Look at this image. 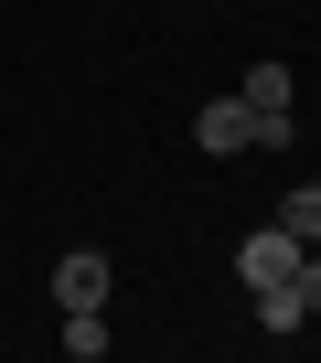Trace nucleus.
Wrapping results in <instances>:
<instances>
[{"instance_id":"nucleus-1","label":"nucleus","mask_w":321,"mask_h":363,"mask_svg":"<svg viewBox=\"0 0 321 363\" xmlns=\"http://www.w3.org/2000/svg\"><path fill=\"white\" fill-rule=\"evenodd\" d=\"M246 118H257V150H289V65H246Z\"/></svg>"},{"instance_id":"nucleus-2","label":"nucleus","mask_w":321,"mask_h":363,"mask_svg":"<svg viewBox=\"0 0 321 363\" xmlns=\"http://www.w3.org/2000/svg\"><path fill=\"white\" fill-rule=\"evenodd\" d=\"M289 267H300V235H289V225H257V235L236 246V278H246V289H268V278H289Z\"/></svg>"},{"instance_id":"nucleus-3","label":"nucleus","mask_w":321,"mask_h":363,"mask_svg":"<svg viewBox=\"0 0 321 363\" xmlns=\"http://www.w3.org/2000/svg\"><path fill=\"white\" fill-rule=\"evenodd\" d=\"M54 299H65V310H107V257H97V246H65V257H54Z\"/></svg>"},{"instance_id":"nucleus-4","label":"nucleus","mask_w":321,"mask_h":363,"mask_svg":"<svg viewBox=\"0 0 321 363\" xmlns=\"http://www.w3.org/2000/svg\"><path fill=\"white\" fill-rule=\"evenodd\" d=\"M193 139H204L214 160H236V150H257V118H246V96H214V107L193 118Z\"/></svg>"},{"instance_id":"nucleus-5","label":"nucleus","mask_w":321,"mask_h":363,"mask_svg":"<svg viewBox=\"0 0 321 363\" xmlns=\"http://www.w3.org/2000/svg\"><path fill=\"white\" fill-rule=\"evenodd\" d=\"M246 299H257V331H300V320H310V299H300L289 278H268V289H246Z\"/></svg>"},{"instance_id":"nucleus-6","label":"nucleus","mask_w":321,"mask_h":363,"mask_svg":"<svg viewBox=\"0 0 321 363\" xmlns=\"http://www.w3.org/2000/svg\"><path fill=\"white\" fill-rule=\"evenodd\" d=\"M278 225H289V235H300V246H321V182H300V193H289V203H278Z\"/></svg>"},{"instance_id":"nucleus-7","label":"nucleus","mask_w":321,"mask_h":363,"mask_svg":"<svg viewBox=\"0 0 321 363\" xmlns=\"http://www.w3.org/2000/svg\"><path fill=\"white\" fill-rule=\"evenodd\" d=\"M65 352L97 363V352H107V310H65Z\"/></svg>"},{"instance_id":"nucleus-8","label":"nucleus","mask_w":321,"mask_h":363,"mask_svg":"<svg viewBox=\"0 0 321 363\" xmlns=\"http://www.w3.org/2000/svg\"><path fill=\"white\" fill-rule=\"evenodd\" d=\"M289 289L310 299V320H321V246H300V267H289Z\"/></svg>"}]
</instances>
